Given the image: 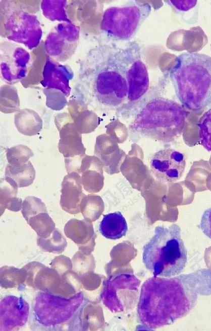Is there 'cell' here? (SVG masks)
<instances>
[{"label":"cell","instance_id":"6","mask_svg":"<svg viewBox=\"0 0 211 331\" xmlns=\"http://www.w3.org/2000/svg\"><path fill=\"white\" fill-rule=\"evenodd\" d=\"M151 5L131 0L121 6L111 7L103 12L100 29L107 38L117 41H129L136 34L151 13Z\"/></svg>","mask_w":211,"mask_h":331},{"label":"cell","instance_id":"2","mask_svg":"<svg viewBox=\"0 0 211 331\" xmlns=\"http://www.w3.org/2000/svg\"><path fill=\"white\" fill-rule=\"evenodd\" d=\"M132 41L124 47L114 44H98L78 61L81 79L90 84L95 100L107 107H117L127 99V68Z\"/></svg>","mask_w":211,"mask_h":331},{"label":"cell","instance_id":"19","mask_svg":"<svg viewBox=\"0 0 211 331\" xmlns=\"http://www.w3.org/2000/svg\"><path fill=\"white\" fill-rule=\"evenodd\" d=\"M5 176L11 178L18 188L27 187L31 185L35 178V170L29 161L20 165L7 164L5 168Z\"/></svg>","mask_w":211,"mask_h":331},{"label":"cell","instance_id":"4","mask_svg":"<svg viewBox=\"0 0 211 331\" xmlns=\"http://www.w3.org/2000/svg\"><path fill=\"white\" fill-rule=\"evenodd\" d=\"M186 113L181 105L163 97L146 102L137 114L131 125L136 134L156 141L169 143L182 134Z\"/></svg>","mask_w":211,"mask_h":331},{"label":"cell","instance_id":"26","mask_svg":"<svg viewBox=\"0 0 211 331\" xmlns=\"http://www.w3.org/2000/svg\"><path fill=\"white\" fill-rule=\"evenodd\" d=\"M178 13H185L195 7L197 1H165Z\"/></svg>","mask_w":211,"mask_h":331},{"label":"cell","instance_id":"18","mask_svg":"<svg viewBox=\"0 0 211 331\" xmlns=\"http://www.w3.org/2000/svg\"><path fill=\"white\" fill-rule=\"evenodd\" d=\"M15 125L22 134L33 136L41 130L42 121L35 112L25 109L15 115Z\"/></svg>","mask_w":211,"mask_h":331},{"label":"cell","instance_id":"5","mask_svg":"<svg viewBox=\"0 0 211 331\" xmlns=\"http://www.w3.org/2000/svg\"><path fill=\"white\" fill-rule=\"evenodd\" d=\"M180 226H158L143 247L142 261L154 276L170 277L180 274L187 263V253Z\"/></svg>","mask_w":211,"mask_h":331},{"label":"cell","instance_id":"27","mask_svg":"<svg viewBox=\"0 0 211 331\" xmlns=\"http://www.w3.org/2000/svg\"><path fill=\"white\" fill-rule=\"evenodd\" d=\"M199 228L205 235L211 239V207L207 208L203 212Z\"/></svg>","mask_w":211,"mask_h":331},{"label":"cell","instance_id":"13","mask_svg":"<svg viewBox=\"0 0 211 331\" xmlns=\"http://www.w3.org/2000/svg\"><path fill=\"white\" fill-rule=\"evenodd\" d=\"M73 77L69 67L49 58L44 66L40 83L44 87L58 90L68 97L71 92L70 81Z\"/></svg>","mask_w":211,"mask_h":331},{"label":"cell","instance_id":"16","mask_svg":"<svg viewBox=\"0 0 211 331\" xmlns=\"http://www.w3.org/2000/svg\"><path fill=\"white\" fill-rule=\"evenodd\" d=\"M99 231L105 238L119 239L127 232L126 220L121 212L116 211L103 215L99 224Z\"/></svg>","mask_w":211,"mask_h":331},{"label":"cell","instance_id":"28","mask_svg":"<svg viewBox=\"0 0 211 331\" xmlns=\"http://www.w3.org/2000/svg\"><path fill=\"white\" fill-rule=\"evenodd\" d=\"M210 48H211V45H210Z\"/></svg>","mask_w":211,"mask_h":331},{"label":"cell","instance_id":"24","mask_svg":"<svg viewBox=\"0 0 211 331\" xmlns=\"http://www.w3.org/2000/svg\"><path fill=\"white\" fill-rule=\"evenodd\" d=\"M200 144L211 151V108L205 112L197 122Z\"/></svg>","mask_w":211,"mask_h":331},{"label":"cell","instance_id":"23","mask_svg":"<svg viewBox=\"0 0 211 331\" xmlns=\"http://www.w3.org/2000/svg\"><path fill=\"white\" fill-rule=\"evenodd\" d=\"M34 156L32 151L24 144H18L8 149L6 153L8 163L11 165L23 164Z\"/></svg>","mask_w":211,"mask_h":331},{"label":"cell","instance_id":"10","mask_svg":"<svg viewBox=\"0 0 211 331\" xmlns=\"http://www.w3.org/2000/svg\"><path fill=\"white\" fill-rule=\"evenodd\" d=\"M30 61L29 53L16 43L5 41L1 44V71L3 80L13 84L27 75Z\"/></svg>","mask_w":211,"mask_h":331},{"label":"cell","instance_id":"14","mask_svg":"<svg viewBox=\"0 0 211 331\" xmlns=\"http://www.w3.org/2000/svg\"><path fill=\"white\" fill-rule=\"evenodd\" d=\"M55 124L60 135L58 149L65 159L76 158L82 150L76 128L69 117H56Z\"/></svg>","mask_w":211,"mask_h":331},{"label":"cell","instance_id":"21","mask_svg":"<svg viewBox=\"0 0 211 331\" xmlns=\"http://www.w3.org/2000/svg\"><path fill=\"white\" fill-rule=\"evenodd\" d=\"M37 244L43 251L56 253H62L67 246L66 239L60 231L55 228L51 237L47 238H37Z\"/></svg>","mask_w":211,"mask_h":331},{"label":"cell","instance_id":"25","mask_svg":"<svg viewBox=\"0 0 211 331\" xmlns=\"http://www.w3.org/2000/svg\"><path fill=\"white\" fill-rule=\"evenodd\" d=\"M44 212H47L46 207L40 199L28 196L23 201L21 212L27 221L31 216Z\"/></svg>","mask_w":211,"mask_h":331},{"label":"cell","instance_id":"22","mask_svg":"<svg viewBox=\"0 0 211 331\" xmlns=\"http://www.w3.org/2000/svg\"><path fill=\"white\" fill-rule=\"evenodd\" d=\"M66 3L65 1H43L41 8L44 16L50 20L69 22L65 10Z\"/></svg>","mask_w":211,"mask_h":331},{"label":"cell","instance_id":"11","mask_svg":"<svg viewBox=\"0 0 211 331\" xmlns=\"http://www.w3.org/2000/svg\"><path fill=\"white\" fill-rule=\"evenodd\" d=\"M126 77L128 85L127 101L131 103L137 102L148 90L149 79L146 66L141 57V47L136 41H132V50Z\"/></svg>","mask_w":211,"mask_h":331},{"label":"cell","instance_id":"8","mask_svg":"<svg viewBox=\"0 0 211 331\" xmlns=\"http://www.w3.org/2000/svg\"><path fill=\"white\" fill-rule=\"evenodd\" d=\"M140 284V280L130 273L110 277L101 296L104 305L114 313L130 310L137 302Z\"/></svg>","mask_w":211,"mask_h":331},{"label":"cell","instance_id":"3","mask_svg":"<svg viewBox=\"0 0 211 331\" xmlns=\"http://www.w3.org/2000/svg\"><path fill=\"white\" fill-rule=\"evenodd\" d=\"M170 78L182 104L199 111L211 103V57L198 53L178 56L171 69Z\"/></svg>","mask_w":211,"mask_h":331},{"label":"cell","instance_id":"20","mask_svg":"<svg viewBox=\"0 0 211 331\" xmlns=\"http://www.w3.org/2000/svg\"><path fill=\"white\" fill-rule=\"evenodd\" d=\"M27 222L41 238L49 237L55 229V224L47 212L39 213L30 217Z\"/></svg>","mask_w":211,"mask_h":331},{"label":"cell","instance_id":"15","mask_svg":"<svg viewBox=\"0 0 211 331\" xmlns=\"http://www.w3.org/2000/svg\"><path fill=\"white\" fill-rule=\"evenodd\" d=\"M60 206L66 212L75 214L79 211L82 196L79 177L75 172L68 173L62 182Z\"/></svg>","mask_w":211,"mask_h":331},{"label":"cell","instance_id":"9","mask_svg":"<svg viewBox=\"0 0 211 331\" xmlns=\"http://www.w3.org/2000/svg\"><path fill=\"white\" fill-rule=\"evenodd\" d=\"M79 33V27L71 22L61 23L54 27L44 42L50 59L58 62L69 59L77 49Z\"/></svg>","mask_w":211,"mask_h":331},{"label":"cell","instance_id":"1","mask_svg":"<svg viewBox=\"0 0 211 331\" xmlns=\"http://www.w3.org/2000/svg\"><path fill=\"white\" fill-rule=\"evenodd\" d=\"M198 295H211L209 270L149 278L141 287L137 309L139 322L147 330L171 324L194 307Z\"/></svg>","mask_w":211,"mask_h":331},{"label":"cell","instance_id":"7","mask_svg":"<svg viewBox=\"0 0 211 331\" xmlns=\"http://www.w3.org/2000/svg\"><path fill=\"white\" fill-rule=\"evenodd\" d=\"M5 2V7L1 9V16L6 36L10 41L24 45L29 49L36 47L42 37L37 17L11 1Z\"/></svg>","mask_w":211,"mask_h":331},{"label":"cell","instance_id":"12","mask_svg":"<svg viewBox=\"0 0 211 331\" xmlns=\"http://www.w3.org/2000/svg\"><path fill=\"white\" fill-rule=\"evenodd\" d=\"M149 165L157 180L172 182L177 181L182 176L186 165L185 157L184 154L176 150L164 149L152 156Z\"/></svg>","mask_w":211,"mask_h":331},{"label":"cell","instance_id":"17","mask_svg":"<svg viewBox=\"0 0 211 331\" xmlns=\"http://www.w3.org/2000/svg\"><path fill=\"white\" fill-rule=\"evenodd\" d=\"M18 187L10 177L1 178V214L5 209L19 211L22 208V200L17 197Z\"/></svg>","mask_w":211,"mask_h":331}]
</instances>
